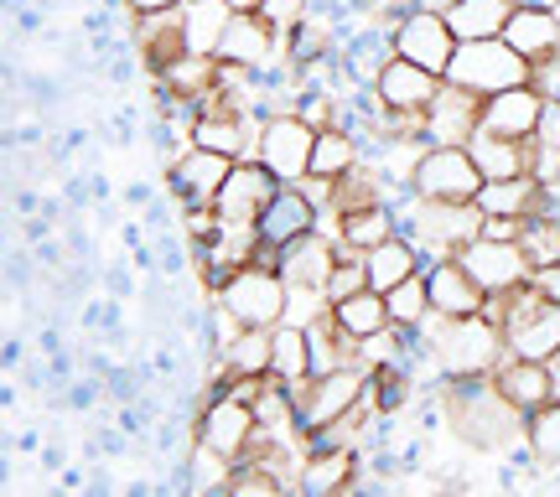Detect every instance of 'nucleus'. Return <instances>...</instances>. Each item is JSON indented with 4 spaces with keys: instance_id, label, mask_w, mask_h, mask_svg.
Here are the masks:
<instances>
[{
    "instance_id": "f257e3e1",
    "label": "nucleus",
    "mask_w": 560,
    "mask_h": 497,
    "mask_svg": "<svg viewBox=\"0 0 560 497\" xmlns=\"http://www.w3.org/2000/svg\"><path fill=\"white\" fill-rule=\"evenodd\" d=\"M441 404H446L457 440H467L472 451H509L524 440V415L503 399L493 374L441 378Z\"/></svg>"
},
{
    "instance_id": "f03ea898",
    "label": "nucleus",
    "mask_w": 560,
    "mask_h": 497,
    "mask_svg": "<svg viewBox=\"0 0 560 497\" xmlns=\"http://www.w3.org/2000/svg\"><path fill=\"white\" fill-rule=\"evenodd\" d=\"M431 332V363H436V378H472V374H493L503 358H509V342H503V327L488 311L482 317H457V321H425Z\"/></svg>"
},
{
    "instance_id": "7ed1b4c3",
    "label": "nucleus",
    "mask_w": 560,
    "mask_h": 497,
    "mask_svg": "<svg viewBox=\"0 0 560 497\" xmlns=\"http://www.w3.org/2000/svg\"><path fill=\"white\" fill-rule=\"evenodd\" d=\"M488 317L503 327V342L514 358L550 363L560 353V300H545L535 285H520L509 296H488Z\"/></svg>"
},
{
    "instance_id": "20e7f679",
    "label": "nucleus",
    "mask_w": 560,
    "mask_h": 497,
    "mask_svg": "<svg viewBox=\"0 0 560 497\" xmlns=\"http://www.w3.org/2000/svg\"><path fill=\"white\" fill-rule=\"evenodd\" d=\"M213 300H219L240 327H276V321H285V311H291V285H285V275H280L276 264L249 259V264H240V270L213 291Z\"/></svg>"
},
{
    "instance_id": "39448f33",
    "label": "nucleus",
    "mask_w": 560,
    "mask_h": 497,
    "mask_svg": "<svg viewBox=\"0 0 560 497\" xmlns=\"http://www.w3.org/2000/svg\"><path fill=\"white\" fill-rule=\"evenodd\" d=\"M369 383H374V374L363 363H342V368L312 374V383L296 394V436L327 430V425L348 419L353 410H363L369 404Z\"/></svg>"
},
{
    "instance_id": "423d86ee",
    "label": "nucleus",
    "mask_w": 560,
    "mask_h": 497,
    "mask_svg": "<svg viewBox=\"0 0 560 497\" xmlns=\"http://www.w3.org/2000/svg\"><path fill=\"white\" fill-rule=\"evenodd\" d=\"M446 83L472 88L478 99H493V94H503V88H520V83H529V62H524L503 37L457 42L452 68H446Z\"/></svg>"
},
{
    "instance_id": "0eeeda50",
    "label": "nucleus",
    "mask_w": 560,
    "mask_h": 497,
    "mask_svg": "<svg viewBox=\"0 0 560 497\" xmlns=\"http://www.w3.org/2000/svg\"><path fill=\"white\" fill-rule=\"evenodd\" d=\"M420 202H478L482 171L467 145H425L410 177Z\"/></svg>"
},
{
    "instance_id": "6e6552de",
    "label": "nucleus",
    "mask_w": 560,
    "mask_h": 497,
    "mask_svg": "<svg viewBox=\"0 0 560 497\" xmlns=\"http://www.w3.org/2000/svg\"><path fill=\"white\" fill-rule=\"evenodd\" d=\"M312 151H317V130L301 120L296 109H280L260 125V140H255V156L276 171L285 187L312 177Z\"/></svg>"
},
{
    "instance_id": "1a4fd4ad",
    "label": "nucleus",
    "mask_w": 560,
    "mask_h": 497,
    "mask_svg": "<svg viewBox=\"0 0 560 497\" xmlns=\"http://www.w3.org/2000/svg\"><path fill=\"white\" fill-rule=\"evenodd\" d=\"M389 37H395V58H410L446 79L452 52H457V32H452L446 11H420L416 5V11H405V16L389 26Z\"/></svg>"
},
{
    "instance_id": "9d476101",
    "label": "nucleus",
    "mask_w": 560,
    "mask_h": 497,
    "mask_svg": "<svg viewBox=\"0 0 560 497\" xmlns=\"http://www.w3.org/2000/svg\"><path fill=\"white\" fill-rule=\"evenodd\" d=\"M462 264H467V275L478 280L488 296H509V291H520V285H529V275H535V264H529V255H524L520 239H472L462 244Z\"/></svg>"
},
{
    "instance_id": "9b49d317",
    "label": "nucleus",
    "mask_w": 560,
    "mask_h": 497,
    "mask_svg": "<svg viewBox=\"0 0 560 497\" xmlns=\"http://www.w3.org/2000/svg\"><path fill=\"white\" fill-rule=\"evenodd\" d=\"M280 187H285V181H280L260 156H244V161H234L229 181L219 187L213 213H219L223 223H255L265 208H270V198H276Z\"/></svg>"
},
{
    "instance_id": "f8f14e48",
    "label": "nucleus",
    "mask_w": 560,
    "mask_h": 497,
    "mask_svg": "<svg viewBox=\"0 0 560 497\" xmlns=\"http://www.w3.org/2000/svg\"><path fill=\"white\" fill-rule=\"evenodd\" d=\"M229 171H234V156L187 145V151L172 156V166H166V187H172V198L182 202V213H187V208H213V198H219V187L229 181Z\"/></svg>"
},
{
    "instance_id": "ddd939ff",
    "label": "nucleus",
    "mask_w": 560,
    "mask_h": 497,
    "mask_svg": "<svg viewBox=\"0 0 560 497\" xmlns=\"http://www.w3.org/2000/svg\"><path fill=\"white\" fill-rule=\"evenodd\" d=\"M255 228H260V244L285 249V244H296V239H306V234L327 228V213H322L317 198L296 181V187H280L276 198H270V208L255 218Z\"/></svg>"
},
{
    "instance_id": "4468645a",
    "label": "nucleus",
    "mask_w": 560,
    "mask_h": 497,
    "mask_svg": "<svg viewBox=\"0 0 560 497\" xmlns=\"http://www.w3.org/2000/svg\"><path fill=\"white\" fill-rule=\"evenodd\" d=\"M425 285H431V317L457 321V317H482L488 311V291L467 275V264L457 255H441L425 264Z\"/></svg>"
},
{
    "instance_id": "2eb2a0df",
    "label": "nucleus",
    "mask_w": 560,
    "mask_h": 497,
    "mask_svg": "<svg viewBox=\"0 0 560 497\" xmlns=\"http://www.w3.org/2000/svg\"><path fill=\"white\" fill-rule=\"evenodd\" d=\"M482 125V99L472 88L441 83V94L425 109V145H467Z\"/></svg>"
},
{
    "instance_id": "dca6fc26",
    "label": "nucleus",
    "mask_w": 560,
    "mask_h": 497,
    "mask_svg": "<svg viewBox=\"0 0 560 497\" xmlns=\"http://www.w3.org/2000/svg\"><path fill=\"white\" fill-rule=\"evenodd\" d=\"M441 73H431V68H420V62L410 58H389L384 62V73L374 79V94L384 99V109H400V115H425L431 109V99L441 94Z\"/></svg>"
},
{
    "instance_id": "f3484780",
    "label": "nucleus",
    "mask_w": 560,
    "mask_h": 497,
    "mask_svg": "<svg viewBox=\"0 0 560 497\" xmlns=\"http://www.w3.org/2000/svg\"><path fill=\"white\" fill-rule=\"evenodd\" d=\"M219 58L265 73V68L285 62V37H280V32L265 16H234V21H229V32H223Z\"/></svg>"
},
{
    "instance_id": "a211bd4d",
    "label": "nucleus",
    "mask_w": 560,
    "mask_h": 497,
    "mask_svg": "<svg viewBox=\"0 0 560 497\" xmlns=\"http://www.w3.org/2000/svg\"><path fill=\"white\" fill-rule=\"evenodd\" d=\"M276 374V332L270 327H240L223 342L219 353V378L213 383H249V378Z\"/></svg>"
},
{
    "instance_id": "6ab92c4d",
    "label": "nucleus",
    "mask_w": 560,
    "mask_h": 497,
    "mask_svg": "<svg viewBox=\"0 0 560 497\" xmlns=\"http://www.w3.org/2000/svg\"><path fill=\"white\" fill-rule=\"evenodd\" d=\"M545 115V99L535 83H520V88H503L493 99H482V130H493L503 140H535Z\"/></svg>"
},
{
    "instance_id": "aec40b11",
    "label": "nucleus",
    "mask_w": 560,
    "mask_h": 497,
    "mask_svg": "<svg viewBox=\"0 0 560 497\" xmlns=\"http://www.w3.org/2000/svg\"><path fill=\"white\" fill-rule=\"evenodd\" d=\"M359 466H363V451H359V446H327V451H306V457H301L296 493H306V497L353 493Z\"/></svg>"
},
{
    "instance_id": "412c9836",
    "label": "nucleus",
    "mask_w": 560,
    "mask_h": 497,
    "mask_svg": "<svg viewBox=\"0 0 560 497\" xmlns=\"http://www.w3.org/2000/svg\"><path fill=\"white\" fill-rule=\"evenodd\" d=\"M332 264H338V234H327V228L280 249V275H285L291 291H322L327 275H332Z\"/></svg>"
},
{
    "instance_id": "4be33fe9",
    "label": "nucleus",
    "mask_w": 560,
    "mask_h": 497,
    "mask_svg": "<svg viewBox=\"0 0 560 497\" xmlns=\"http://www.w3.org/2000/svg\"><path fill=\"white\" fill-rule=\"evenodd\" d=\"M493 383L503 389V399L520 410V415H535L540 404H550L556 399V378H550V363L540 358H509L493 368Z\"/></svg>"
},
{
    "instance_id": "5701e85b",
    "label": "nucleus",
    "mask_w": 560,
    "mask_h": 497,
    "mask_svg": "<svg viewBox=\"0 0 560 497\" xmlns=\"http://www.w3.org/2000/svg\"><path fill=\"white\" fill-rule=\"evenodd\" d=\"M192 145H202V151H223V156H255V140H260V120H249V115H229V109H208V115H198L192 120Z\"/></svg>"
},
{
    "instance_id": "b1692460",
    "label": "nucleus",
    "mask_w": 560,
    "mask_h": 497,
    "mask_svg": "<svg viewBox=\"0 0 560 497\" xmlns=\"http://www.w3.org/2000/svg\"><path fill=\"white\" fill-rule=\"evenodd\" d=\"M130 21H136V32H130V42H136L140 62H145L151 73H161L166 62H177L182 52H187L182 11H156V16H130Z\"/></svg>"
},
{
    "instance_id": "393cba45",
    "label": "nucleus",
    "mask_w": 560,
    "mask_h": 497,
    "mask_svg": "<svg viewBox=\"0 0 560 497\" xmlns=\"http://www.w3.org/2000/svg\"><path fill=\"white\" fill-rule=\"evenodd\" d=\"M503 42H509L524 62L556 58L560 52V16L556 11H535V5H514V16L503 26Z\"/></svg>"
},
{
    "instance_id": "a878e982",
    "label": "nucleus",
    "mask_w": 560,
    "mask_h": 497,
    "mask_svg": "<svg viewBox=\"0 0 560 497\" xmlns=\"http://www.w3.org/2000/svg\"><path fill=\"white\" fill-rule=\"evenodd\" d=\"M363 270H369V291H380V296H389L400 280L420 275L425 264H420V249L405 234H395V239H384L374 244L369 255H363Z\"/></svg>"
},
{
    "instance_id": "bb28decb",
    "label": "nucleus",
    "mask_w": 560,
    "mask_h": 497,
    "mask_svg": "<svg viewBox=\"0 0 560 497\" xmlns=\"http://www.w3.org/2000/svg\"><path fill=\"white\" fill-rule=\"evenodd\" d=\"M338 244H348V249H359V255H369L374 244L395 239L400 234V213H395V202H369V208H353V213H338Z\"/></svg>"
},
{
    "instance_id": "cd10ccee",
    "label": "nucleus",
    "mask_w": 560,
    "mask_h": 497,
    "mask_svg": "<svg viewBox=\"0 0 560 497\" xmlns=\"http://www.w3.org/2000/svg\"><path fill=\"white\" fill-rule=\"evenodd\" d=\"M467 151L478 161L482 181H503V177H524V171H529V140H503L478 125L472 140H467Z\"/></svg>"
},
{
    "instance_id": "c85d7f7f",
    "label": "nucleus",
    "mask_w": 560,
    "mask_h": 497,
    "mask_svg": "<svg viewBox=\"0 0 560 497\" xmlns=\"http://www.w3.org/2000/svg\"><path fill=\"white\" fill-rule=\"evenodd\" d=\"M270 332H276V378L301 394V389L312 383V374H317V363H312V332L291 317L276 321Z\"/></svg>"
},
{
    "instance_id": "c756f323",
    "label": "nucleus",
    "mask_w": 560,
    "mask_h": 497,
    "mask_svg": "<svg viewBox=\"0 0 560 497\" xmlns=\"http://www.w3.org/2000/svg\"><path fill=\"white\" fill-rule=\"evenodd\" d=\"M229 21H234L229 0H187V5H182V32H187V52L219 58Z\"/></svg>"
},
{
    "instance_id": "7c9ffc66",
    "label": "nucleus",
    "mask_w": 560,
    "mask_h": 497,
    "mask_svg": "<svg viewBox=\"0 0 560 497\" xmlns=\"http://www.w3.org/2000/svg\"><path fill=\"white\" fill-rule=\"evenodd\" d=\"M353 166H363V140L353 135V130H342V125H327V130H317V151H312V177L338 181V177H348Z\"/></svg>"
},
{
    "instance_id": "2f4dec72",
    "label": "nucleus",
    "mask_w": 560,
    "mask_h": 497,
    "mask_svg": "<svg viewBox=\"0 0 560 497\" xmlns=\"http://www.w3.org/2000/svg\"><path fill=\"white\" fill-rule=\"evenodd\" d=\"M332 321H338L353 342H369L395 327V321H389V300H384L380 291H359V296L338 300V306H332Z\"/></svg>"
},
{
    "instance_id": "473e14b6",
    "label": "nucleus",
    "mask_w": 560,
    "mask_h": 497,
    "mask_svg": "<svg viewBox=\"0 0 560 497\" xmlns=\"http://www.w3.org/2000/svg\"><path fill=\"white\" fill-rule=\"evenodd\" d=\"M514 16V0H457L446 21H452V32L457 42H478V37H503V26Z\"/></svg>"
},
{
    "instance_id": "72a5a7b5",
    "label": "nucleus",
    "mask_w": 560,
    "mask_h": 497,
    "mask_svg": "<svg viewBox=\"0 0 560 497\" xmlns=\"http://www.w3.org/2000/svg\"><path fill=\"white\" fill-rule=\"evenodd\" d=\"M540 202V181L529 177H503V181H482L478 192V213H499V218H529Z\"/></svg>"
},
{
    "instance_id": "f704fd0d",
    "label": "nucleus",
    "mask_w": 560,
    "mask_h": 497,
    "mask_svg": "<svg viewBox=\"0 0 560 497\" xmlns=\"http://www.w3.org/2000/svg\"><path fill=\"white\" fill-rule=\"evenodd\" d=\"M291 482L280 477L270 461H234L229 472H223V493L229 497H276V493H285Z\"/></svg>"
},
{
    "instance_id": "c9c22d12",
    "label": "nucleus",
    "mask_w": 560,
    "mask_h": 497,
    "mask_svg": "<svg viewBox=\"0 0 560 497\" xmlns=\"http://www.w3.org/2000/svg\"><path fill=\"white\" fill-rule=\"evenodd\" d=\"M524 440H529V451L545 461V472H556L560 466V399L540 404L535 415H524Z\"/></svg>"
},
{
    "instance_id": "e433bc0d",
    "label": "nucleus",
    "mask_w": 560,
    "mask_h": 497,
    "mask_svg": "<svg viewBox=\"0 0 560 497\" xmlns=\"http://www.w3.org/2000/svg\"><path fill=\"white\" fill-rule=\"evenodd\" d=\"M384 300H389V321H395V327H425V321H431V285H425V270L400 280Z\"/></svg>"
},
{
    "instance_id": "4c0bfd02",
    "label": "nucleus",
    "mask_w": 560,
    "mask_h": 497,
    "mask_svg": "<svg viewBox=\"0 0 560 497\" xmlns=\"http://www.w3.org/2000/svg\"><path fill=\"white\" fill-rule=\"evenodd\" d=\"M520 244H524V255H529V264L540 270V264H560V218H524V234H520Z\"/></svg>"
},
{
    "instance_id": "58836bf2",
    "label": "nucleus",
    "mask_w": 560,
    "mask_h": 497,
    "mask_svg": "<svg viewBox=\"0 0 560 497\" xmlns=\"http://www.w3.org/2000/svg\"><path fill=\"white\" fill-rule=\"evenodd\" d=\"M312 5H317V0H265V5H260V16L270 21V26H276L280 37H291V32H296L301 21L312 16Z\"/></svg>"
},
{
    "instance_id": "ea45409f",
    "label": "nucleus",
    "mask_w": 560,
    "mask_h": 497,
    "mask_svg": "<svg viewBox=\"0 0 560 497\" xmlns=\"http://www.w3.org/2000/svg\"><path fill=\"white\" fill-rule=\"evenodd\" d=\"M529 177L540 181V187H556L560 181V145H550V140H529Z\"/></svg>"
},
{
    "instance_id": "a19ab883",
    "label": "nucleus",
    "mask_w": 560,
    "mask_h": 497,
    "mask_svg": "<svg viewBox=\"0 0 560 497\" xmlns=\"http://www.w3.org/2000/svg\"><path fill=\"white\" fill-rule=\"evenodd\" d=\"M529 83L540 88V99H545V104H560V52H556V58L529 62Z\"/></svg>"
},
{
    "instance_id": "79ce46f5",
    "label": "nucleus",
    "mask_w": 560,
    "mask_h": 497,
    "mask_svg": "<svg viewBox=\"0 0 560 497\" xmlns=\"http://www.w3.org/2000/svg\"><path fill=\"white\" fill-rule=\"evenodd\" d=\"M478 234H482V239H520V234H524V218H499V213H482Z\"/></svg>"
},
{
    "instance_id": "37998d69",
    "label": "nucleus",
    "mask_w": 560,
    "mask_h": 497,
    "mask_svg": "<svg viewBox=\"0 0 560 497\" xmlns=\"http://www.w3.org/2000/svg\"><path fill=\"white\" fill-rule=\"evenodd\" d=\"M529 285H535L545 300H560V264H540V270L529 275Z\"/></svg>"
},
{
    "instance_id": "c03bdc74",
    "label": "nucleus",
    "mask_w": 560,
    "mask_h": 497,
    "mask_svg": "<svg viewBox=\"0 0 560 497\" xmlns=\"http://www.w3.org/2000/svg\"><path fill=\"white\" fill-rule=\"evenodd\" d=\"M535 140H550V145H560V104H545V115H540V130H535Z\"/></svg>"
},
{
    "instance_id": "a18cd8bd",
    "label": "nucleus",
    "mask_w": 560,
    "mask_h": 497,
    "mask_svg": "<svg viewBox=\"0 0 560 497\" xmlns=\"http://www.w3.org/2000/svg\"><path fill=\"white\" fill-rule=\"evenodd\" d=\"M187 0H130V16H156V11H182Z\"/></svg>"
},
{
    "instance_id": "49530a36",
    "label": "nucleus",
    "mask_w": 560,
    "mask_h": 497,
    "mask_svg": "<svg viewBox=\"0 0 560 497\" xmlns=\"http://www.w3.org/2000/svg\"><path fill=\"white\" fill-rule=\"evenodd\" d=\"M260 5L265 0H229V11H234V16H260Z\"/></svg>"
},
{
    "instance_id": "de8ad7c7",
    "label": "nucleus",
    "mask_w": 560,
    "mask_h": 497,
    "mask_svg": "<svg viewBox=\"0 0 560 497\" xmlns=\"http://www.w3.org/2000/svg\"><path fill=\"white\" fill-rule=\"evenodd\" d=\"M420 11H452V5H457V0H416Z\"/></svg>"
},
{
    "instance_id": "09e8293b",
    "label": "nucleus",
    "mask_w": 560,
    "mask_h": 497,
    "mask_svg": "<svg viewBox=\"0 0 560 497\" xmlns=\"http://www.w3.org/2000/svg\"><path fill=\"white\" fill-rule=\"evenodd\" d=\"M514 5H535V11H556L560 0H514Z\"/></svg>"
}]
</instances>
